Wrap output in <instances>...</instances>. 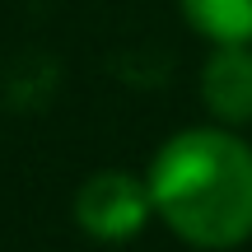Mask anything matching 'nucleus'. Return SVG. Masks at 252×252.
<instances>
[{"label":"nucleus","mask_w":252,"mask_h":252,"mask_svg":"<svg viewBox=\"0 0 252 252\" xmlns=\"http://www.w3.org/2000/svg\"><path fill=\"white\" fill-rule=\"evenodd\" d=\"M201 98L215 122H252V42H215L201 65Z\"/></svg>","instance_id":"7ed1b4c3"},{"label":"nucleus","mask_w":252,"mask_h":252,"mask_svg":"<svg viewBox=\"0 0 252 252\" xmlns=\"http://www.w3.org/2000/svg\"><path fill=\"white\" fill-rule=\"evenodd\" d=\"M154 215V201L145 178L131 173H94L80 191H75V224L94 238V243H126L135 238Z\"/></svg>","instance_id":"f03ea898"},{"label":"nucleus","mask_w":252,"mask_h":252,"mask_svg":"<svg viewBox=\"0 0 252 252\" xmlns=\"http://www.w3.org/2000/svg\"><path fill=\"white\" fill-rule=\"evenodd\" d=\"M182 19L210 42H252V0H178Z\"/></svg>","instance_id":"20e7f679"},{"label":"nucleus","mask_w":252,"mask_h":252,"mask_svg":"<svg viewBox=\"0 0 252 252\" xmlns=\"http://www.w3.org/2000/svg\"><path fill=\"white\" fill-rule=\"evenodd\" d=\"M154 215L191 248L252 238V145L224 126H191L159 145L145 173Z\"/></svg>","instance_id":"f257e3e1"}]
</instances>
